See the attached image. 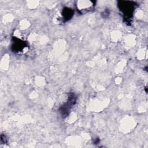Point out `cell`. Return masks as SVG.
<instances>
[{
	"label": "cell",
	"mask_w": 148,
	"mask_h": 148,
	"mask_svg": "<svg viewBox=\"0 0 148 148\" xmlns=\"http://www.w3.org/2000/svg\"><path fill=\"white\" fill-rule=\"evenodd\" d=\"M118 5L120 10L125 14L126 17L130 18L134 12L136 3L132 1H119Z\"/></svg>",
	"instance_id": "1"
},
{
	"label": "cell",
	"mask_w": 148,
	"mask_h": 148,
	"mask_svg": "<svg viewBox=\"0 0 148 148\" xmlns=\"http://www.w3.org/2000/svg\"><path fill=\"white\" fill-rule=\"evenodd\" d=\"M94 5V2L90 1H77L76 4L77 10L82 13H84L92 10Z\"/></svg>",
	"instance_id": "2"
},
{
	"label": "cell",
	"mask_w": 148,
	"mask_h": 148,
	"mask_svg": "<svg viewBox=\"0 0 148 148\" xmlns=\"http://www.w3.org/2000/svg\"><path fill=\"white\" fill-rule=\"evenodd\" d=\"M73 11L70 8H65L62 12V15L64 16V19H70V18L72 16Z\"/></svg>",
	"instance_id": "3"
}]
</instances>
